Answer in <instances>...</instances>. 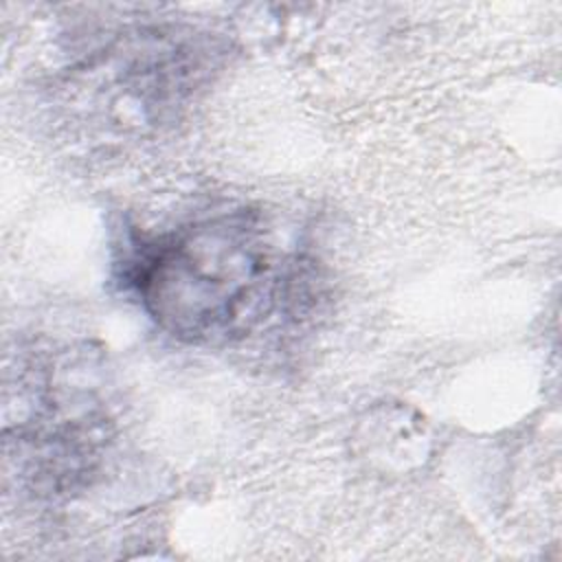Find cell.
Returning a JSON list of instances; mask_svg holds the SVG:
<instances>
[{
  "mask_svg": "<svg viewBox=\"0 0 562 562\" xmlns=\"http://www.w3.org/2000/svg\"><path fill=\"white\" fill-rule=\"evenodd\" d=\"M279 263L261 217L235 211L140 244L130 279L162 329L191 342H224L270 314Z\"/></svg>",
  "mask_w": 562,
  "mask_h": 562,
  "instance_id": "1",
  "label": "cell"
}]
</instances>
